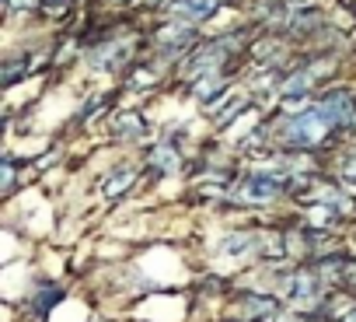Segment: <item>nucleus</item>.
I'll list each match as a JSON object with an SVG mask.
<instances>
[{"label": "nucleus", "mask_w": 356, "mask_h": 322, "mask_svg": "<svg viewBox=\"0 0 356 322\" xmlns=\"http://www.w3.org/2000/svg\"><path fill=\"white\" fill-rule=\"evenodd\" d=\"M133 179H136L133 169H115V172L105 179V197H122V193L133 186Z\"/></svg>", "instance_id": "nucleus-8"}, {"label": "nucleus", "mask_w": 356, "mask_h": 322, "mask_svg": "<svg viewBox=\"0 0 356 322\" xmlns=\"http://www.w3.org/2000/svg\"><path fill=\"white\" fill-rule=\"evenodd\" d=\"M342 322H356V312H353V315H346V319H342Z\"/></svg>", "instance_id": "nucleus-14"}, {"label": "nucleus", "mask_w": 356, "mask_h": 322, "mask_svg": "<svg viewBox=\"0 0 356 322\" xmlns=\"http://www.w3.org/2000/svg\"><path fill=\"white\" fill-rule=\"evenodd\" d=\"M321 112H325V119H328V126H346L349 119H353V98L349 95H328L325 102H321Z\"/></svg>", "instance_id": "nucleus-4"}, {"label": "nucleus", "mask_w": 356, "mask_h": 322, "mask_svg": "<svg viewBox=\"0 0 356 322\" xmlns=\"http://www.w3.org/2000/svg\"><path fill=\"white\" fill-rule=\"evenodd\" d=\"M252 319L255 315H273V301H266V298H245V305H241Z\"/></svg>", "instance_id": "nucleus-9"}, {"label": "nucleus", "mask_w": 356, "mask_h": 322, "mask_svg": "<svg viewBox=\"0 0 356 322\" xmlns=\"http://www.w3.org/2000/svg\"><path fill=\"white\" fill-rule=\"evenodd\" d=\"M280 193H283L280 176H248L241 183V200H248V204H266V200H276Z\"/></svg>", "instance_id": "nucleus-2"}, {"label": "nucleus", "mask_w": 356, "mask_h": 322, "mask_svg": "<svg viewBox=\"0 0 356 322\" xmlns=\"http://www.w3.org/2000/svg\"><path fill=\"white\" fill-rule=\"evenodd\" d=\"M328 130V119H325V112L321 109H311V112H300V116H293L286 126H283V144H290V147H311V144H318L321 140V133Z\"/></svg>", "instance_id": "nucleus-1"}, {"label": "nucleus", "mask_w": 356, "mask_h": 322, "mask_svg": "<svg viewBox=\"0 0 356 322\" xmlns=\"http://www.w3.org/2000/svg\"><path fill=\"white\" fill-rule=\"evenodd\" d=\"M53 301H60V287H42V291H39V298H35V312H39V315H46V308H49Z\"/></svg>", "instance_id": "nucleus-10"}, {"label": "nucleus", "mask_w": 356, "mask_h": 322, "mask_svg": "<svg viewBox=\"0 0 356 322\" xmlns=\"http://www.w3.org/2000/svg\"><path fill=\"white\" fill-rule=\"evenodd\" d=\"M193 43H196L193 29H164V32L157 36V46H161L164 53H178V49H189Z\"/></svg>", "instance_id": "nucleus-6"}, {"label": "nucleus", "mask_w": 356, "mask_h": 322, "mask_svg": "<svg viewBox=\"0 0 356 322\" xmlns=\"http://www.w3.org/2000/svg\"><path fill=\"white\" fill-rule=\"evenodd\" d=\"M15 186V165H11V158H4V190Z\"/></svg>", "instance_id": "nucleus-12"}, {"label": "nucleus", "mask_w": 356, "mask_h": 322, "mask_svg": "<svg viewBox=\"0 0 356 322\" xmlns=\"http://www.w3.org/2000/svg\"><path fill=\"white\" fill-rule=\"evenodd\" d=\"M154 161H157V169H175L171 147H157V151H154Z\"/></svg>", "instance_id": "nucleus-11"}, {"label": "nucleus", "mask_w": 356, "mask_h": 322, "mask_svg": "<svg viewBox=\"0 0 356 322\" xmlns=\"http://www.w3.org/2000/svg\"><path fill=\"white\" fill-rule=\"evenodd\" d=\"M32 4H35V0H8V8H11V11H18V8H32Z\"/></svg>", "instance_id": "nucleus-13"}, {"label": "nucleus", "mask_w": 356, "mask_h": 322, "mask_svg": "<svg viewBox=\"0 0 356 322\" xmlns=\"http://www.w3.org/2000/svg\"><path fill=\"white\" fill-rule=\"evenodd\" d=\"M217 8H220V0H178L175 15L186 22H207V18H213Z\"/></svg>", "instance_id": "nucleus-5"}, {"label": "nucleus", "mask_w": 356, "mask_h": 322, "mask_svg": "<svg viewBox=\"0 0 356 322\" xmlns=\"http://www.w3.org/2000/svg\"><path fill=\"white\" fill-rule=\"evenodd\" d=\"M283 294L290 298V301H314V294H318V284H314V277L307 273V270H300V273H290L286 280H283Z\"/></svg>", "instance_id": "nucleus-3"}, {"label": "nucleus", "mask_w": 356, "mask_h": 322, "mask_svg": "<svg viewBox=\"0 0 356 322\" xmlns=\"http://www.w3.org/2000/svg\"><path fill=\"white\" fill-rule=\"evenodd\" d=\"M143 133H147V126H143V119H140L136 112H122V116L115 119V137L136 140V137H143Z\"/></svg>", "instance_id": "nucleus-7"}]
</instances>
